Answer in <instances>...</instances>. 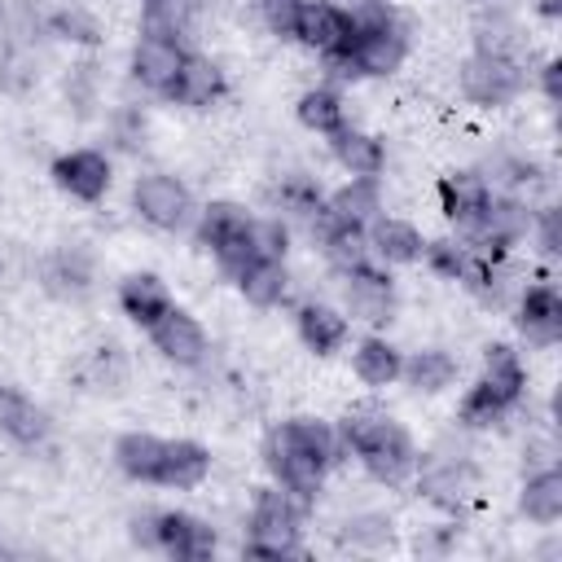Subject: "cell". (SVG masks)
<instances>
[{
    "label": "cell",
    "mask_w": 562,
    "mask_h": 562,
    "mask_svg": "<svg viewBox=\"0 0 562 562\" xmlns=\"http://www.w3.org/2000/svg\"><path fill=\"white\" fill-rule=\"evenodd\" d=\"M474 53H501V57H518V26L505 13H487L474 26Z\"/></svg>",
    "instance_id": "39"
},
{
    "label": "cell",
    "mask_w": 562,
    "mask_h": 562,
    "mask_svg": "<svg viewBox=\"0 0 562 562\" xmlns=\"http://www.w3.org/2000/svg\"><path fill=\"white\" fill-rule=\"evenodd\" d=\"M351 369H356V378H360L364 386H391V382H400L404 351H400L395 342L369 334V338L356 342V351H351Z\"/></svg>",
    "instance_id": "25"
},
{
    "label": "cell",
    "mask_w": 562,
    "mask_h": 562,
    "mask_svg": "<svg viewBox=\"0 0 562 562\" xmlns=\"http://www.w3.org/2000/svg\"><path fill=\"white\" fill-rule=\"evenodd\" d=\"M351 31H356V22H351L347 9H338V4H329V0H303L294 40L307 44L312 53L329 57V53H342V48L351 44Z\"/></svg>",
    "instance_id": "10"
},
{
    "label": "cell",
    "mask_w": 562,
    "mask_h": 562,
    "mask_svg": "<svg viewBox=\"0 0 562 562\" xmlns=\"http://www.w3.org/2000/svg\"><path fill=\"white\" fill-rule=\"evenodd\" d=\"M132 206L145 224L162 228V233H180L189 220H193V193L167 176V171H149L132 184Z\"/></svg>",
    "instance_id": "5"
},
{
    "label": "cell",
    "mask_w": 562,
    "mask_h": 562,
    "mask_svg": "<svg viewBox=\"0 0 562 562\" xmlns=\"http://www.w3.org/2000/svg\"><path fill=\"white\" fill-rule=\"evenodd\" d=\"M338 277H342V303H347L351 321H364L373 329L391 325V316H395V285H391V277L373 259H364V263H356V268H347Z\"/></svg>",
    "instance_id": "6"
},
{
    "label": "cell",
    "mask_w": 562,
    "mask_h": 562,
    "mask_svg": "<svg viewBox=\"0 0 562 562\" xmlns=\"http://www.w3.org/2000/svg\"><path fill=\"white\" fill-rule=\"evenodd\" d=\"M158 461H162V439L149 430H127L114 439V465L136 479V483H158Z\"/></svg>",
    "instance_id": "26"
},
{
    "label": "cell",
    "mask_w": 562,
    "mask_h": 562,
    "mask_svg": "<svg viewBox=\"0 0 562 562\" xmlns=\"http://www.w3.org/2000/svg\"><path fill=\"white\" fill-rule=\"evenodd\" d=\"M536 13L540 18H562V0H536Z\"/></svg>",
    "instance_id": "47"
},
{
    "label": "cell",
    "mask_w": 562,
    "mask_h": 562,
    "mask_svg": "<svg viewBox=\"0 0 562 562\" xmlns=\"http://www.w3.org/2000/svg\"><path fill=\"white\" fill-rule=\"evenodd\" d=\"M75 373H79V382L88 391H119V382H123V356L110 342L105 347H92Z\"/></svg>",
    "instance_id": "37"
},
{
    "label": "cell",
    "mask_w": 562,
    "mask_h": 562,
    "mask_svg": "<svg viewBox=\"0 0 562 562\" xmlns=\"http://www.w3.org/2000/svg\"><path fill=\"white\" fill-rule=\"evenodd\" d=\"M149 338H154V351H162L171 364H184V369L202 364V360H206V351H211L206 329H202L184 307H176V303H171V307L149 325Z\"/></svg>",
    "instance_id": "7"
},
{
    "label": "cell",
    "mask_w": 562,
    "mask_h": 562,
    "mask_svg": "<svg viewBox=\"0 0 562 562\" xmlns=\"http://www.w3.org/2000/svg\"><path fill=\"white\" fill-rule=\"evenodd\" d=\"M281 426H285V435H290L307 457H316L325 470L338 461L342 439H338V430H334L329 422H321V417H290V422H281Z\"/></svg>",
    "instance_id": "34"
},
{
    "label": "cell",
    "mask_w": 562,
    "mask_h": 562,
    "mask_svg": "<svg viewBox=\"0 0 562 562\" xmlns=\"http://www.w3.org/2000/svg\"><path fill=\"white\" fill-rule=\"evenodd\" d=\"M294 325H299V338L307 342V351H316V356H334L347 342V316L334 312L329 303H303L294 312Z\"/></svg>",
    "instance_id": "24"
},
{
    "label": "cell",
    "mask_w": 562,
    "mask_h": 562,
    "mask_svg": "<svg viewBox=\"0 0 562 562\" xmlns=\"http://www.w3.org/2000/svg\"><path fill=\"white\" fill-rule=\"evenodd\" d=\"M536 233H540V250H544V255H558V250H562V237H558V211H553V206L540 211Z\"/></svg>",
    "instance_id": "43"
},
{
    "label": "cell",
    "mask_w": 562,
    "mask_h": 562,
    "mask_svg": "<svg viewBox=\"0 0 562 562\" xmlns=\"http://www.w3.org/2000/svg\"><path fill=\"white\" fill-rule=\"evenodd\" d=\"M255 9H259V22L268 26V35H277V40H294L303 0H255Z\"/></svg>",
    "instance_id": "41"
},
{
    "label": "cell",
    "mask_w": 562,
    "mask_h": 562,
    "mask_svg": "<svg viewBox=\"0 0 562 562\" xmlns=\"http://www.w3.org/2000/svg\"><path fill=\"white\" fill-rule=\"evenodd\" d=\"M220 544L215 527L184 514V509H158V544L154 553H167V558H180V562H202L211 558Z\"/></svg>",
    "instance_id": "9"
},
{
    "label": "cell",
    "mask_w": 562,
    "mask_h": 562,
    "mask_svg": "<svg viewBox=\"0 0 562 562\" xmlns=\"http://www.w3.org/2000/svg\"><path fill=\"white\" fill-rule=\"evenodd\" d=\"M329 154H334V162H338L342 171L364 176V180H378L382 167H386V145H382L378 136L360 132V127H347V123L329 136Z\"/></svg>",
    "instance_id": "19"
},
{
    "label": "cell",
    "mask_w": 562,
    "mask_h": 562,
    "mask_svg": "<svg viewBox=\"0 0 562 562\" xmlns=\"http://www.w3.org/2000/svg\"><path fill=\"white\" fill-rule=\"evenodd\" d=\"M9 57H13V40H9V26H4V18H0V70L9 66Z\"/></svg>",
    "instance_id": "46"
},
{
    "label": "cell",
    "mask_w": 562,
    "mask_h": 562,
    "mask_svg": "<svg viewBox=\"0 0 562 562\" xmlns=\"http://www.w3.org/2000/svg\"><path fill=\"white\" fill-rule=\"evenodd\" d=\"M268 198H272V206H277L285 220H299V224H307V228H316L321 206H325L321 189H316L307 176H281V180L268 189Z\"/></svg>",
    "instance_id": "28"
},
{
    "label": "cell",
    "mask_w": 562,
    "mask_h": 562,
    "mask_svg": "<svg viewBox=\"0 0 562 562\" xmlns=\"http://www.w3.org/2000/svg\"><path fill=\"white\" fill-rule=\"evenodd\" d=\"M487 202H492V180L479 176V171H448V176L439 180V206H443V215L457 224L461 237L483 220Z\"/></svg>",
    "instance_id": "11"
},
{
    "label": "cell",
    "mask_w": 562,
    "mask_h": 562,
    "mask_svg": "<svg viewBox=\"0 0 562 562\" xmlns=\"http://www.w3.org/2000/svg\"><path fill=\"white\" fill-rule=\"evenodd\" d=\"M360 465L369 470V479H378V483H386V487H400L413 470H417V448H413V439H408V430L400 426V422H391L378 439H369L360 452Z\"/></svg>",
    "instance_id": "8"
},
{
    "label": "cell",
    "mask_w": 562,
    "mask_h": 562,
    "mask_svg": "<svg viewBox=\"0 0 562 562\" xmlns=\"http://www.w3.org/2000/svg\"><path fill=\"white\" fill-rule=\"evenodd\" d=\"M189 26H193V0H145L140 4V35L180 44Z\"/></svg>",
    "instance_id": "32"
},
{
    "label": "cell",
    "mask_w": 562,
    "mask_h": 562,
    "mask_svg": "<svg viewBox=\"0 0 562 562\" xmlns=\"http://www.w3.org/2000/svg\"><path fill=\"white\" fill-rule=\"evenodd\" d=\"M44 26H48V35H57V40H66V44H83V48H97L101 44V22L88 13V9H79V4H61V9H53L48 18H44Z\"/></svg>",
    "instance_id": "36"
},
{
    "label": "cell",
    "mask_w": 562,
    "mask_h": 562,
    "mask_svg": "<svg viewBox=\"0 0 562 562\" xmlns=\"http://www.w3.org/2000/svg\"><path fill=\"white\" fill-rule=\"evenodd\" d=\"M294 110H299V123L307 132H321V136H334L347 123V105H342L338 88H325V83L321 88H307Z\"/></svg>",
    "instance_id": "33"
},
{
    "label": "cell",
    "mask_w": 562,
    "mask_h": 562,
    "mask_svg": "<svg viewBox=\"0 0 562 562\" xmlns=\"http://www.w3.org/2000/svg\"><path fill=\"white\" fill-rule=\"evenodd\" d=\"M119 307H123L127 321H136L140 329H149L171 307V294H167V285L154 272H132V277L119 281Z\"/></svg>",
    "instance_id": "23"
},
{
    "label": "cell",
    "mask_w": 562,
    "mask_h": 562,
    "mask_svg": "<svg viewBox=\"0 0 562 562\" xmlns=\"http://www.w3.org/2000/svg\"><path fill=\"white\" fill-rule=\"evenodd\" d=\"M211 474V452L193 439H162V461H158V483L189 492Z\"/></svg>",
    "instance_id": "21"
},
{
    "label": "cell",
    "mask_w": 562,
    "mask_h": 562,
    "mask_svg": "<svg viewBox=\"0 0 562 562\" xmlns=\"http://www.w3.org/2000/svg\"><path fill=\"white\" fill-rule=\"evenodd\" d=\"M184 61V48L176 40H154V35H140L132 44V79L149 92H167L176 70Z\"/></svg>",
    "instance_id": "16"
},
{
    "label": "cell",
    "mask_w": 562,
    "mask_h": 562,
    "mask_svg": "<svg viewBox=\"0 0 562 562\" xmlns=\"http://www.w3.org/2000/svg\"><path fill=\"white\" fill-rule=\"evenodd\" d=\"M540 88H544L549 101H558V92H562V61H558V57H549V61L540 66Z\"/></svg>",
    "instance_id": "45"
},
{
    "label": "cell",
    "mask_w": 562,
    "mask_h": 562,
    "mask_svg": "<svg viewBox=\"0 0 562 562\" xmlns=\"http://www.w3.org/2000/svg\"><path fill=\"white\" fill-rule=\"evenodd\" d=\"M518 509L531 518V522H558L562 518V470L558 465H540L527 474L522 483V496H518Z\"/></svg>",
    "instance_id": "27"
},
{
    "label": "cell",
    "mask_w": 562,
    "mask_h": 562,
    "mask_svg": "<svg viewBox=\"0 0 562 562\" xmlns=\"http://www.w3.org/2000/svg\"><path fill=\"white\" fill-rule=\"evenodd\" d=\"M465 483H470V465H465L461 457L430 452V457L422 461V479H417V487H422L426 501H435V505H443V509H457L461 496H465Z\"/></svg>",
    "instance_id": "22"
},
{
    "label": "cell",
    "mask_w": 562,
    "mask_h": 562,
    "mask_svg": "<svg viewBox=\"0 0 562 562\" xmlns=\"http://www.w3.org/2000/svg\"><path fill=\"white\" fill-rule=\"evenodd\" d=\"M0 553H9V549H4V540H0Z\"/></svg>",
    "instance_id": "48"
},
{
    "label": "cell",
    "mask_w": 562,
    "mask_h": 562,
    "mask_svg": "<svg viewBox=\"0 0 562 562\" xmlns=\"http://www.w3.org/2000/svg\"><path fill=\"white\" fill-rule=\"evenodd\" d=\"M40 281L53 299H83L92 290V255L83 246H57L44 259Z\"/></svg>",
    "instance_id": "17"
},
{
    "label": "cell",
    "mask_w": 562,
    "mask_h": 562,
    "mask_svg": "<svg viewBox=\"0 0 562 562\" xmlns=\"http://www.w3.org/2000/svg\"><path fill=\"white\" fill-rule=\"evenodd\" d=\"M400 378H404L413 391L435 395V391H443V386H452V382H457V360H452L448 351H439V347H426V351L404 356Z\"/></svg>",
    "instance_id": "29"
},
{
    "label": "cell",
    "mask_w": 562,
    "mask_h": 562,
    "mask_svg": "<svg viewBox=\"0 0 562 562\" xmlns=\"http://www.w3.org/2000/svg\"><path fill=\"white\" fill-rule=\"evenodd\" d=\"M114 136H119L123 149H140V145H145V119H140L136 110H123V114L114 119Z\"/></svg>",
    "instance_id": "42"
},
{
    "label": "cell",
    "mask_w": 562,
    "mask_h": 562,
    "mask_svg": "<svg viewBox=\"0 0 562 562\" xmlns=\"http://www.w3.org/2000/svg\"><path fill=\"white\" fill-rule=\"evenodd\" d=\"M53 180L79 202H101L110 189V158L101 149H70L53 162Z\"/></svg>",
    "instance_id": "13"
},
{
    "label": "cell",
    "mask_w": 562,
    "mask_h": 562,
    "mask_svg": "<svg viewBox=\"0 0 562 562\" xmlns=\"http://www.w3.org/2000/svg\"><path fill=\"white\" fill-rule=\"evenodd\" d=\"M299 522H303V509L294 505L290 492L255 487L246 553H255V558H294L299 553Z\"/></svg>",
    "instance_id": "2"
},
{
    "label": "cell",
    "mask_w": 562,
    "mask_h": 562,
    "mask_svg": "<svg viewBox=\"0 0 562 562\" xmlns=\"http://www.w3.org/2000/svg\"><path fill=\"white\" fill-rule=\"evenodd\" d=\"M514 408V400H505L492 382H474L470 391H465V400H461V426H470V430H483V426H496V422H505V413Z\"/></svg>",
    "instance_id": "35"
},
{
    "label": "cell",
    "mask_w": 562,
    "mask_h": 562,
    "mask_svg": "<svg viewBox=\"0 0 562 562\" xmlns=\"http://www.w3.org/2000/svg\"><path fill=\"white\" fill-rule=\"evenodd\" d=\"M364 237H369V255H378L382 263H413V259H422V246H426L408 220L382 215V211L369 220Z\"/></svg>",
    "instance_id": "20"
},
{
    "label": "cell",
    "mask_w": 562,
    "mask_h": 562,
    "mask_svg": "<svg viewBox=\"0 0 562 562\" xmlns=\"http://www.w3.org/2000/svg\"><path fill=\"white\" fill-rule=\"evenodd\" d=\"M461 97L474 105H509L522 88H527V70L518 57H501V53H470L461 61Z\"/></svg>",
    "instance_id": "4"
},
{
    "label": "cell",
    "mask_w": 562,
    "mask_h": 562,
    "mask_svg": "<svg viewBox=\"0 0 562 562\" xmlns=\"http://www.w3.org/2000/svg\"><path fill=\"white\" fill-rule=\"evenodd\" d=\"M342 540L351 549H382V544H391V518H382V514H356V518L342 522Z\"/></svg>",
    "instance_id": "40"
},
{
    "label": "cell",
    "mask_w": 562,
    "mask_h": 562,
    "mask_svg": "<svg viewBox=\"0 0 562 562\" xmlns=\"http://www.w3.org/2000/svg\"><path fill=\"white\" fill-rule=\"evenodd\" d=\"M48 430H53L48 426V413L31 395H22L18 386H4L0 382V435H9L22 448H35V443L48 439Z\"/></svg>",
    "instance_id": "18"
},
{
    "label": "cell",
    "mask_w": 562,
    "mask_h": 562,
    "mask_svg": "<svg viewBox=\"0 0 562 562\" xmlns=\"http://www.w3.org/2000/svg\"><path fill=\"white\" fill-rule=\"evenodd\" d=\"M382 211V198H378V180H364V176H351V184H342L338 193L325 198L321 206V224H351V228H369V220ZM312 228V237H316Z\"/></svg>",
    "instance_id": "15"
},
{
    "label": "cell",
    "mask_w": 562,
    "mask_h": 562,
    "mask_svg": "<svg viewBox=\"0 0 562 562\" xmlns=\"http://www.w3.org/2000/svg\"><path fill=\"white\" fill-rule=\"evenodd\" d=\"M518 334L531 347H553L562 338V294L553 281H536L518 299Z\"/></svg>",
    "instance_id": "12"
},
{
    "label": "cell",
    "mask_w": 562,
    "mask_h": 562,
    "mask_svg": "<svg viewBox=\"0 0 562 562\" xmlns=\"http://www.w3.org/2000/svg\"><path fill=\"white\" fill-rule=\"evenodd\" d=\"M198 246H206L215 255V263L237 281L259 259L255 215L237 202H206L198 211Z\"/></svg>",
    "instance_id": "1"
},
{
    "label": "cell",
    "mask_w": 562,
    "mask_h": 562,
    "mask_svg": "<svg viewBox=\"0 0 562 562\" xmlns=\"http://www.w3.org/2000/svg\"><path fill=\"white\" fill-rule=\"evenodd\" d=\"M483 382H492L505 400H522V391H527V369H522V360H518V351L509 347V342H487L483 347Z\"/></svg>",
    "instance_id": "31"
},
{
    "label": "cell",
    "mask_w": 562,
    "mask_h": 562,
    "mask_svg": "<svg viewBox=\"0 0 562 562\" xmlns=\"http://www.w3.org/2000/svg\"><path fill=\"white\" fill-rule=\"evenodd\" d=\"M237 290L246 294V303L255 307H277L290 290V272H285V259H255L241 277H237Z\"/></svg>",
    "instance_id": "30"
},
{
    "label": "cell",
    "mask_w": 562,
    "mask_h": 562,
    "mask_svg": "<svg viewBox=\"0 0 562 562\" xmlns=\"http://www.w3.org/2000/svg\"><path fill=\"white\" fill-rule=\"evenodd\" d=\"M422 259H426L439 277H448V281H465V272H470V263H474V250H470L465 241L439 237V241H426V246H422Z\"/></svg>",
    "instance_id": "38"
},
{
    "label": "cell",
    "mask_w": 562,
    "mask_h": 562,
    "mask_svg": "<svg viewBox=\"0 0 562 562\" xmlns=\"http://www.w3.org/2000/svg\"><path fill=\"white\" fill-rule=\"evenodd\" d=\"M132 540H136L140 549L154 553V544H158V514H140V518H132Z\"/></svg>",
    "instance_id": "44"
},
{
    "label": "cell",
    "mask_w": 562,
    "mask_h": 562,
    "mask_svg": "<svg viewBox=\"0 0 562 562\" xmlns=\"http://www.w3.org/2000/svg\"><path fill=\"white\" fill-rule=\"evenodd\" d=\"M263 465L272 470L277 487L294 496L299 509H312V505H316L321 483H325V465H321L316 457H307V452L285 435V426H272V430L263 435Z\"/></svg>",
    "instance_id": "3"
},
{
    "label": "cell",
    "mask_w": 562,
    "mask_h": 562,
    "mask_svg": "<svg viewBox=\"0 0 562 562\" xmlns=\"http://www.w3.org/2000/svg\"><path fill=\"white\" fill-rule=\"evenodd\" d=\"M162 97H171L184 110H206L224 97V70L206 53H184V61H180V70Z\"/></svg>",
    "instance_id": "14"
}]
</instances>
